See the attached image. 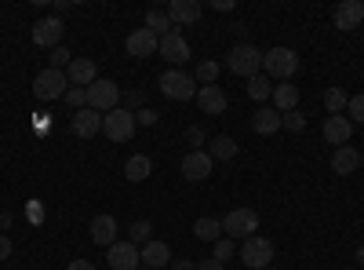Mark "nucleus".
Returning <instances> with one entry per match:
<instances>
[{"mask_svg": "<svg viewBox=\"0 0 364 270\" xmlns=\"http://www.w3.org/2000/svg\"><path fill=\"white\" fill-rule=\"evenodd\" d=\"M252 132L255 135H273V132H281V113L273 110V106H262L252 113Z\"/></svg>", "mask_w": 364, "mask_h": 270, "instance_id": "nucleus-22", "label": "nucleus"}, {"mask_svg": "<svg viewBox=\"0 0 364 270\" xmlns=\"http://www.w3.org/2000/svg\"><path fill=\"white\" fill-rule=\"evenodd\" d=\"M124 48H128L132 58H154V51L161 48V37H154V33L142 26V29H132V33H128Z\"/></svg>", "mask_w": 364, "mask_h": 270, "instance_id": "nucleus-12", "label": "nucleus"}, {"mask_svg": "<svg viewBox=\"0 0 364 270\" xmlns=\"http://www.w3.org/2000/svg\"><path fill=\"white\" fill-rule=\"evenodd\" d=\"M357 168H360L357 146H339L336 154H331V172H336V175H353Z\"/></svg>", "mask_w": 364, "mask_h": 270, "instance_id": "nucleus-21", "label": "nucleus"}, {"mask_svg": "<svg viewBox=\"0 0 364 270\" xmlns=\"http://www.w3.org/2000/svg\"><path fill=\"white\" fill-rule=\"evenodd\" d=\"M128 242L132 245H149L154 242V223H146V219H139V223H132V230H128Z\"/></svg>", "mask_w": 364, "mask_h": 270, "instance_id": "nucleus-30", "label": "nucleus"}, {"mask_svg": "<svg viewBox=\"0 0 364 270\" xmlns=\"http://www.w3.org/2000/svg\"><path fill=\"white\" fill-rule=\"evenodd\" d=\"M259 230V212L255 208H233V212H226V219H223V234L226 237H233V242H245V237H252Z\"/></svg>", "mask_w": 364, "mask_h": 270, "instance_id": "nucleus-5", "label": "nucleus"}, {"mask_svg": "<svg viewBox=\"0 0 364 270\" xmlns=\"http://www.w3.org/2000/svg\"><path fill=\"white\" fill-rule=\"evenodd\" d=\"M66 106L77 113V110H84L87 106V88H73L70 84V92H66Z\"/></svg>", "mask_w": 364, "mask_h": 270, "instance_id": "nucleus-36", "label": "nucleus"}, {"mask_svg": "<svg viewBox=\"0 0 364 270\" xmlns=\"http://www.w3.org/2000/svg\"><path fill=\"white\" fill-rule=\"evenodd\" d=\"M135 121H139V125H146V128H154V125L161 121V113L146 106V110H139V113H135Z\"/></svg>", "mask_w": 364, "mask_h": 270, "instance_id": "nucleus-40", "label": "nucleus"}, {"mask_svg": "<svg viewBox=\"0 0 364 270\" xmlns=\"http://www.w3.org/2000/svg\"><path fill=\"white\" fill-rule=\"evenodd\" d=\"M357 266H364V245L357 249Z\"/></svg>", "mask_w": 364, "mask_h": 270, "instance_id": "nucleus-48", "label": "nucleus"}, {"mask_svg": "<svg viewBox=\"0 0 364 270\" xmlns=\"http://www.w3.org/2000/svg\"><path fill=\"white\" fill-rule=\"evenodd\" d=\"M346 103H350V95L343 92V88H328V92H324L328 117H339V113H346Z\"/></svg>", "mask_w": 364, "mask_h": 270, "instance_id": "nucleus-29", "label": "nucleus"}, {"mask_svg": "<svg viewBox=\"0 0 364 270\" xmlns=\"http://www.w3.org/2000/svg\"><path fill=\"white\" fill-rule=\"evenodd\" d=\"M135 128H139L135 113L124 110V106H117V110L102 113V132H106V139H113V142H128V139L135 135Z\"/></svg>", "mask_w": 364, "mask_h": 270, "instance_id": "nucleus-6", "label": "nucleus"}, {"mask_svg": "<svg viewBox=\"0 0 364 270\" xmlns=\"http://www.w3.org/2000/svg\"><path fill=\"white\" fill-rule=\"evenodd\" d=\"M346 117H350V121H357V125H364V95H353L346 103Z\"/></svg>", "mask_w": 364, "mask_h": 270, "instance_id": "nucleus-38", "label": "nucleus"}, {"mask_svg": "<svg viewBox=\"0 0 364 270\" xmlns=\"http://www.w3.org/2000/svg\"><path fill=\"white\" fill-rule=\"evenodd\" d=\"M91 242L109 249L117 242V219L113 216H95V219H91Z\"/></svg>", "mask_w": 364, "mask_h": 270, "instance_id": "nucleus-23", "label": "nucleus"}, {"mask_svg": "<svg viewBox=\"0 0 364 270\" xmlns=\"http://www.w3.org/2000/svg\"><path fill=\"white\" fill-rule=\"evenodd\" d=\"M11 223H15V219H11V212H0V230L8 234V230H11Z\"/></svg>", "mask_w": 364, "mask_h": 270, "instance_id": "nucleus-46", "label": "nucleus"}, {"mask_svg": "<svg viewBox=\"0 0 364 270\" xmlns=\"http://www.w3.org/2000/svg\"><path fill=\"white\" fill-rule=\"evenodd\" d=\"M66 92H70V77L63 73V70H41L37 73V81H33V95L41 99V103H55V99H66Z\"/></svg>", "mask_w": 364, "mask_h": 270, "instance_id": "nucleus-3", "label": "nucleus"}, {"mask_svg": "<svg viewBox=\"0 0 364 270\" xmlns=\"http://www.w3.org/2000/svg\"><path fill=\"white\" fill-rule=\"evenodd\" d=\"M211 154L208 150H190L186 157H182V179H190V183H200V179L211 175Z\"/></svg>", "mask_w": 364, "mask_h": 270, "instance_id": "nucleus-11", "label": "nucleus"}, {"mask_svg": "<svg viewBox=\"0 0 364 270\" xmlns=\"http://www.w3.org/2000/svg\"><path fill=\"white\" fill-rule=\"evenodd\" d=\"M139 263L149 266V270H161V266H171V249L164 242H149L139 249Z\"/></svg>", "mask_w": 364, "mask_h": 270, "instance_id": "nucleus-20", "label": "nucleus"}, {"mask_svg": "<svg viewBox=\"0 0 364 270\" xmlns=\"http://www.w3.org/2000/svg\"><path fill=\"white\" fill-rule=\"evenodd\" d=\"M237 256V242L233 237H219L215 245H211V259H219V263H230Z\"/></svg>", "mask_w": 364, "mask_h": 270, "instance_id": "nucleus-33", "label": "nucleus"}, {"mask_svg": "<svg viewBox=\"0 0 364 270\" xmlns=\"http://www.w3.org/2000/svg\"><path fill=\"white\" fill-rule=\"evenodd\" d=\"M240 259H245L248 270H266V266H273V242H269V237H262V234L245 237V242H240Z\"/></svg>", "mask_w": 364, "mask_h": 270, "instance_id": "nucleus-4", "label": "nucleus"}, {"mask_svg": "<svg viewBox=\"0 0 364 270\" xmlns=\"http://www.w3.org/2000/svg\"><path fill=\"white\" fill-rule=\"evenodd\" d=\"M273 110H277V113L299 110V88L291 81H281L277 88H273Z\"/></svg>", "mask_w": 364, "mask_h": 270, "instance_id": "nucleus-24", "label": "nucleus"}, {"mask_svg": "<svg viewBox=\"0 0 364 270\" xmlns=\"http://www.w3.org/2000/svg\"><path fill=\"white\" fill-rule=\"evenodd\" d=\"M70 128H73L77 139H95V135L102 132V113H99V110H91V106H84V110L73 113Z\"/></svg>", "mask_w": 364, "mask_h": 270, "instance_id": "nucleus-13", "label": "nucleus"}, {"mask_svg": "<svg viewBox=\"0 0 364 270\" xmlns=\"http://www.w3.org/2000/svg\"><path fill=\"white\" fill-rule=\"evenodd\" d=\"M8 256H11V237H8V234H0V263H4Z\"/></svg>", "mask_w": 364, "mask_h": 270, "instance_id": "nucleus-43", "label": "nucleus"}, {"mask_svg": "<svg viewBox=\"0 0 364 270\" xmlns=\"http://www.w3.org/2000/svg\"><path fill=\"white\" fill-rule=\"evenodd\" d=\"M66 77H70L73 88H91V84L99 81V73H95V58H73L70 70H66Z\"/></svg>", "mask_w": 364, "mask_h": 270, "instance_id": "nucleus-19", "label": "nucleus"}, {"mask_svg": "<svg viewBox=\"0 0 364 270\" xmlns=\"http://www.w3.org/2000/svg\"><path fill=\"white\" fill-rule=\"evenodd\" d=\"M266 270H277V266H266Z\"/></svg>", "mask_w": 364, "mask_h": 270, "instance_id": "nucleus-49", "label": "nucleus"}, {"mask_svg": "<svg viewBox=\"0 0 364 270\" xmlns=\"http://www.w3.org/2000/svg\"><path fill=\"white\" fill-rule=\"evenodd\" d=\"M197 106L208 117H219L226 110V92H223L219 84H204V88H197Z\"/></svg>", "mask_w": 364, "mask_h": 270, "instance_id": "nucleus-18", "label": "nucleus"}, {"mask_svg": "<svg viewBox=\"0 0 364 270\" xmlns=\"http://www.w3.org/2000/svg\"><path fill=\"white\" fill-rule=\"evenodd\" d=\"M197 270H226V263H219V259H197Z\"/></svg>", "mask_w": 364, "mask_h": 270, "instance_id": "nucleus-42", "label": "nucleus"}, {"mask_svg": "<svg viewBox=\"0 0 364 270\" xmlns=\"http://www.w3.org/2000/svg\"><path fill=\"white\" fill-rule=\"evenodd\" d=\"M106 263L113 266V270H139L142 263H139V245H132V242H113L109 249H106Z\"/></svg>", "mask_w": 364, "mask_h": 270, "instance_id": "nucleus-9", "label": "nucleus"}, {"mask_svg": "<svg viewBox=\"0 0 364 270\" xmlns=\"http://www.w3.org/2000/svg\"><path fill=\"white\" fill-rule=\"evenodd\" d=\"M248 95H252V99H259V103L273 99V88H269V77H266V73H255V77L248 81Z\"/></svg>", "mask_w": 364, "mask_h": 270, "instance_id": "nucleus-31", "label": "nucleus"}, {"mask_svg": "<svg viewBox=\"0 0 364 270\" xmlns=\"http://www.w3.org/2000/svg\"><path fill=\"white\" fill-rule=\"evenodd\" d=\"M66 270H99V266L91 263V259H73V263H70Z\"/></svg>", "mask_w": 364, "mask_h": 270, "instance_id": "nucleus-45", "label": "nucleus"}, {"mask_svg": "<svg viewBox=\"0 0 364 270\" xmlns=\"http://www.w3.org/2000/svg\"><path fill=\"white\" fill-rule=\"evenodd\" d=\"M219 70H223V66L215 63V58H204V63L197 66V73H193V81H197L200 88H204V84H215V81H219Z\"/></svg>", "mask_w": 364, "mask_h": 270, "instance_id": "nucleus-32", "label": "nucleus"}, {"mask_svg": "<svg viewBox=\"0 0 364 270\" xmlns=\"http://www.w3.org/2000/svg\"><path fill=\"white\" fill-rule=\"evenodd\" d=\"M149 175H154V161H149L146 154L128 157V165H124V179H128V183H146Z\"/></svg>", "mask_w": 364, "mask_h": 270, "instance_id": "nucleus-25", "label": "nucleus"}, {"mask_svg": "<svg viewBox=\"0 0 364 270\" xmlns=\"http://www.w3.org/2000/svg\"><path fill=\"white\" fill-rule=\"evenodd\" d=\"M157 88L171 99V103H190V99H197V81H193V73H186V70H164L161 73V81H157Z\"/></svg>", "mask_w": 364, "mask_h": 270, "instance_id": "nucleus-1", "label": "nucleus"}, {"mask_svg": "<svg viewBox=\"0 0 364 270\" xmlns=\"http://www.w3.org/2000/svg\"><path fill=\"white\" fill-rule=\"evenodd\" d=\"M146 29H149V33H154V37H164V33H171V19H168V11H157V8H149L146 11Z\"/></svg>", "mask_w": 364, "mask_h": 270, "instance_id": "nucleus-28", "label": "nucleus"}, {"mask_svg": "<svg viewBox=\"0 0 364 270\" xmlns=\"http://www.w3.org/2000/svg\"><path fill=\"white\" fill-rule=\"evenodd\" d=\"M33 44L37 48H58L63 44V19L58 15H48V19H41L37 26H33Z\"/></svg>", "mask_w": 364, "mask_h": 270, "instance_id": "nucleus-10", "label": "nucleus"}, {"mask_svg": "<svg viewBox=\"0 0 364 270\" xmlns=\"http://www.w3.org/2000/svg\"><path fill=\"white\" fill-rule=\"evenodd\" d=\"M200 15H204V8L197 4V0H171V4H168V19H171L175 29L178 26H193Z\"/></svg>", "mask_w": 364, "mask_h": 270, "instance_id": "nucleus-17", "label": "nucleus"}, {"mask_svg": "<svg viewBox=\"0 0 364 270\" xmlns=\"http://www.w3.org/2000/svg\"><path fill=\"white\" fill-rule=\"evenodd\" d=\"M331 19H336V29L350 33V29H357V26L364 22V0H343Z\"/></svg>", "mask_w": 364, "mask_h": 270, "instance_id": "nucleus-16", "label": "nucleus"}, {"mask_svg": "<svg viewBox=\"0 0 364 270\" xmlns=\"http://www.w3.org/2000/svg\"><path fill=\"white\" fill-rule=\"evenodd\" d=\"M295 70H299V55L291 48H269V51H262V73L266 77L288 81Z\"/></svg>", "mask_w": 364, "mask_h": 270, "instance_id": "nucleus-7", "label": "nucleus"}, {"mask_svg": "<svg viewBox=\"0 0 364 270\" xmlns=\"http://www.w3.org/2000/svg\"><path fill=\"white\" fill-rule=\"evenodd\" d=\"M226 66H230V73L252 81L255 73H262V51H259L255 44H237V48L226 55Z\"/></svg>", "mask_w": 364, "mask_h": 270, "instance_id": "nucleus-2", "label": "nucleus"}, {"mask_svg": "<svg viewBox=\"0 0 364 270\" xmlns=\"http://www.w3.org/2000/svg\"><path fill=\"white\" fill-rule=\"evenodd\" d=\"M157 51L168 58V63H171L175 70L190 58V44H186V37H182L178 29H171V33H164V37H161V48H157Z\"/></svg>", "mask_w": 364, "mask_h": 270, "instance_id": "nucleus-14", "label": "nucleus"}, {"mask_svg": "<svg viewBox=\"0 0 364 270\" xmlns=\"http://www.w3.org/2000/svg\"><path fill=\"white\" fill-rule=\"evenodd\" d=\"M171 270H197V259H171Z\"/></svg>", "mask_w": 364, "mask_h": 270, "instance_id": "nucleus-44", "label": "nucleus"}, {"mask_svg": "<svg viewBox=\"0 0 364 270\" xmlns=\"http://www.w3.org/2000/svg\"><path fill=\"white\" fill-rule=\"evenodd\" d=\"M281 128H288V132H302V128H306V117H302L299 110H288V113H281Z\"/></svg>", "mask_w": 364, "mask_h": 270, "instance_id": "nucleus-34", "label": "nucleus"}, {"mask_svg": "<svg viewBox=\"0 0 364 270\" xmlns=\"http://www.w3.org/2000/svg\"><path fill=\"white\" fill-rule=\"evenodd\" d=\"M124 110H132V113L146 110V92H142V88H132V92H128V99H124Z\"/></svg>", "mask_w": 364, "mask_h": 270, "instance_id": "nucleus-39", "label": "nucleus"}, {"mask_svg": "<svg viewBox=\"0 0 364 270\" xmlns=\"http://www.w3.org/2000/svg\"><path fill=\"white\" fill-rule=\"evenodd\" d=\"M193 237H200V242H211V245H215L219 237H226V234H223V219L200 216V219L193 223Z\"/></svg>", "mask_w": 364, "mask_h": 270, "instance_id": "nucleus-27", "label": "nucleus"}, {"mask_svg": "<svg viewBox=\"0 0 364 270\" xmlns=\"http://www.w3.org/2000/svg\"><path fill=\"white\" fill-rule=\"evenodd\" d=\"M48 63H51V70H63V73H66V70H70V63H73V55H70L63 44H58V48L48 55Z\"/></svg>", "mask_w": 364, "mask_h": 270, "instance_id": "nucleus-35", "label": "nucleus"}, {"mask_svg": "<svg viewBox=\"0 0 364 270\" xmlns=\"http://www.w3.org/2000/svg\"><path fill=\"white\" fill-rule=\"evenodd\" d=\"M87 106H91V110H99V113L117 110V106H120V84H117V81L99 77L95 84L87 88Z\"/></svg>", "mask_w": 364, "mask_h": 270, "instance_id": "nucleus-8", "label": "nucleus"}, {"mask_svg": "<svg viewBox=\"0 0 364 270\" xmlns=\"http://www.w3.org/2000/svg\"><path fill=\"white\" fill-rule=\"evenodd\" d=\"M245 270H248V266H245Z\"/></svg>", "mask_w": 364, "mask_h": 270, "instance_id": "nucleus-50", "label": "nucleus"}, {"mask_svg": "<svg viewBox=\"0 0 364 270\" xmlns=\"http://www.w3.org/2000/svg\"><path fill=\"white\" fill-rule=\"evenodd\" d=\"M208 154H211V161H233V157L240 154V146H237L233 135H215V139H211Z\"/></svg>", "mask_w": 364, "mask_h": 270, "instance_id": "nucleus-26", "label": "nucleus"}, {"mask_svg": "<svg viewBox=\"0 0 364 270\" xmlns=\"http://www.w3.org/2000/svg\"><path fill=\"white\" fill-rule=\"evenodd\" d=\"M186 139H190V146H193V150H200V146H204V128H197V125H193V128L186 132Z\"/></svg>", "mask_w": 364, "mask_h": 270, "instance_id": "nucleus-41", "label": "nucleus"}, {"mask_svg": "<svg viewBox=\"0 0 364 270\" xmlns=\"http://www.w3.org/2000/svg\"><path fill=\"white\" fill-rule=\"evenodd\" d=\"M26 219L33 223V227H41V223H44V201H37V197L26 201Z\"/></svg>", "mask_w": 364, "mask_h": 270, "instance_id": "nucleus-37", "label": "nucleus"}, {"mask_svg": "<svg viewBox=\"0 0 364 270\" xmlns=\"http://www.w3.org/2000/svg\"><path fill=\"white\" fill-rule=\"evenodd\" d=\"M211 8H215V11H233V0H215Z\"/></svg>", "mask_w": 364, "mask_h": 270, "instance_id": "nucleus-47", "label": "nucleus"}, {"mask_svg": "<svg viewBox=\"0 0 364 270\" xmlns=\"http://www.w3.org/2000/svg\"><path fill=\"white\" fill-rule=\"evenodd\" d=\"M350 135H353V121L346 113H339V117H324V139H328V146H350Z\"/></svg>", "mask_w": 364, "mask_h": 270, "instance_id": "nucleus-15", "label": "nucleus"}]
</instances>
